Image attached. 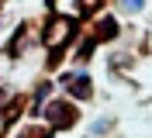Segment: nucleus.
<instances>
[{
	"instance_id": "f257e3e1",
	"label": "nucleus",
	"mask_w": 152,
	"mask_h": 138,
	"mask_svg": "<svg viewBox=\"0 0 152 138\" xmlns=\"http://www.w3.org/2000/svg\"><path fill=\"white\" fill-rule=\"evenodd\" d=\"M48 118H52V124H73L76 114H73L69 104H52V107H48Z\"/></svg>"
},
{
	"instance_id": "f03ea898",
	"label": "nucleus",
	"mask_w": 152,
	"mask_h": 138,
	"mask_svg": "<svg viewBox=\"0 0 152 138\" xmlns=\"http://www.w3.org/2000/svg\"><path fill=\"white\" fill-rule=\"evenodd\" d=\"M86 83H90L86 76H80V80H73V93H76V97H90V86H86Z\"/></svg>"
},
{
	"instance_id": "7ed1b4c3",
	"label": "nucleus",
	"mask_w": 152,
	"mask_h": 138,
	"mask_svg": "<svg viewBox=\"0 0 152 138\" xmlns=\"http://www.w3.org/2000/svg\"><path fill=\"white\" fill-rule=\"evenodd\" d=\"M114 31H118V28H114V21H104V24H100V35H97V38H114Z\"/></svg>"
}]
</instances>
